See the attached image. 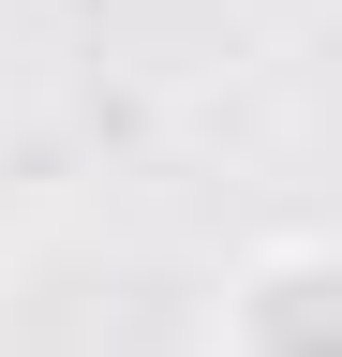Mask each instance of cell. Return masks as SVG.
<instances>
[{"mask_svg": "<svg viewBox=\"0 0 342 357\" xmlns=\"http://www.w3.org/2000/svg\"><path fill=\"white\" fill-rule=\"evenodd\" d=\"M224 357H342V253L313 223H283V238L238 253L224 283Z\"/></svg>", "mask_w": 342, "mask_h": 357, "instance_id": "cell-1", "label": "cell"}]
</instances>
